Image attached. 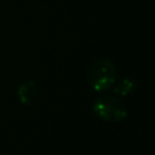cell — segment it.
Segmentation results:
<instances>
[{
  "mask_svg": "<svg viewBox=\"0 0 155 155\" xmlns=\"http://www.w3.org/2000/svg\"><path fill=\"white\" fill-rule=\"evenodd\" d=\"M136 86H137V84L133 79L124 78L117 84H115L114 92H115V94H119V96H127V94H131L136 90Z\"/></svg>",
  "mask_w": 155,
  "mask_h": 155,
  "instance_id": "obj_4",
  "label": "cell"
},
{
  "mask_svg": "<svg viewBox=\"0 0 155 155\" xmlns=\"http://www.w3.org/2000/svg\"><path fill=\"white\" fill-rule=\"evenodd\" d=\"M87 81L97 92L109 90L116 81V70L114 64L105 58L96 61L88 69Z\"/></svg>",
  "mask_w": 155,
  "mask_h": 155,
  "instance_id": "obj_1",
  "label": "cell"
},
{
  "mask_svg": "<svg viewBox=\"0 0 155 155\" xmlns=\"http://www.w3.org/2000/svg\"><path fill=\"white\" fill-rule=\"evenodd\" d=\"M93 110L102 120L110 122H119L127 114L124 103L113 96L99 97L93 104Z\"/></svg>",
  "mask_w": 155,
  "mask_h": 155,
  "instance_id": "obj_2",
  "label": "cell"
},
{
  "mask_svg": "<svg viewBox=\"0 0 155 155\" xmlns=\"http://www.w3.org/2000/svg\"><path fill=\"white\" fill-rule=\"evenodd\" d=\"M18 97L23 104H31L36 98V87L33 81L23 82L18 88Z\"/></svg>",
  "mask_w": 155,
  "mask_h": 155,
  "instance_id": "obj_3",
  "label": "cell"
}]
</instances>
